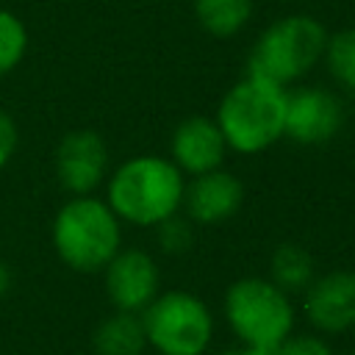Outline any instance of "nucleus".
<instances>
[{"mask_svg": "<svg viewBox=\"0 0 355 355\" xmlns=\"http://www.w3.org/2000/svg\"><path fill=\"white\" fill-rule=\"evenodd\" d=\"M155 241L166 255H183L191 250L194 244V222H189V216H169L161 225H155Z\"/></svg>", "mask_w": 355, "mask_h": 355, "instance_id": "18", "label": "nucleus"}, {"mask_svg": "<svg viewBox=\"0 0 355 355\" xmlns=\"http://www.w3.org/2000/svg\"><path fill=\"white\" fill-rule=\"evenodd\" d=\"M216 355H272L269 349H255V347H247V344H241V347H230V349H222V352H216Z\"/></svg>", "mask_w": 355, "mask_h": 355, "instance_id": "21", "label": "nucleus"}, {"mask_svg": "<svg viewBox=\"0 0 355 355\" xmlns=\"http://www.w3.org/2000/svg\"><path fill=\"white\" fill-rule=\"evenodd\" d=\"M50 239L64 266L94 275L122 250V222L97 194L69 197L53 216Z\"/></svg>", "mask_w": 355, "mask_h": 355, "instance_id": "3", "label": "nucleus"}, {"mask_svg": "<svg viewBox=\"0 0 355 355\" xmlns=\"http://www.w3.org/2000/svg\"><path fill=\"white\" fill-rule=\"evenodd\" d=\"M302 313L313 330L338 336L355 327V269L316 275L302 291Z\"/></svg>", "mask_w": 355, "mask_h": 355, "instance_id": "10", "label": "nucleus"}, {"mask_svg": "<svg viewBox=\"0 0 355 355\" xmlns=\"http://www.w3.org/2000/svg\"><path fill=\"white\" fill-rule=\"evenodd\" d=\"M327 31L313 14H286L266 25L247 58V75H258L277 86L305 78L324 55Z\"/></svg>", "mask_w": 355, "mask_h": 355, "instance_id": "4", "label": "nucleus"}, {"mask_svg": "<svg viewBox=\"0 0 355 355\" xmlns=\"http://www.w3.org/2000/svg\"><path fill=\"white\" fill-rule=\"evenodd\" d=\"M316 277V263H313V255L294 244V241H286V244H277L269 255V280L283 288L286 294H297V291H305L311 286V280Z\"/></svg>", "mask_w": 355, "mask_h": 355, "instance_id": "15", "label": "nucleus"}, {"mask_svg": "<svg viewBox=\"0 0 355 355\" xmlns=\"http://www.w3.org/2000/svg\"><path fill=\"white\" fill-rule=\"evenodd\" d=\"M272 355H333V349L311 333H291L283 344H277V349Z\"/></svg>", "mask_w": 355, "mask_h": 355, "instance_id": "19", "label": "nucleus"}, {"mask_svg": "<svg viewBox=\"0 0 355 355\" xmlns=\"http://www.w3.org/2000/svg\"><path fill=\"white\" fill-rule=\"evenodd\" d=\"M227 155V141L214 116H186L169 139V161L189 178L219 169Z\"/></svg>", "mask_w": 355, "mask_h": 355, "instance_id": "12", "label": "nucleus"}, {"mask_svg": "<svg viewBox=\"0 0 355 355\" xmlns=\"http://www.w3.org/2000/svg\"><path fill=\"white\" fill-rule=\"evenodd\" d=\"M28 53V28L25 22L8 11L0 8V78L14 72Z\"/></svg>", "mask_w": 355, "mask_h": 355, "instance_id": "17", "label": "nucleus"}, {"mask_svg": "<svg viewBox=\"0 0 355 355\" xmlns=\"http://www.w3.org/2000/svg\"><path fill=\"white\" fill-rule=\"evenodd\" d=\"M94 355H141L147 349V336L141 313L114 311L92 333Z\"/></svg>", "mask_w": 355, "mask_h": 355, "instance_id": "13", "label": "nucleus"}, {"mask_svg": "<svg viewBox=\"0 0 355 355\" xmlns=\"http://www.w3.org/2000/svg\"><path fill=\"white\" fill-rule=\"evenodd\" d=\"M11 283H14V277H11V269H8V266L0 261V297H6V294H8Z\"/></svg>", "mask_w": 355, "mask_h": 355, "instance_id": "22", "label": "nucleus"}, {"mask_svg": "<svg viewBox=\"0 0 355 355\" xmlns=\"http://www.w3.org/2000/svg\"><path fill=\"white\" fill-rule=\"evenodd\" d=\"M286 86L244 75L233 83L216 108V125L227 150L239 155H258L277 144L286 133Z\"/></svg>", "mask_w": 355, "mask_h": 355, "instance_id": "2", "label": "nucleus"}, {"mask_svg": "<svg viewBox=\"0 0 355 355\" xmlns=\"http://www.w3.org/2000/svg\"><path fill=\"white\" fill-rule=\"evenodd\" d=\"M186 175L155 153L130 155L105 178V202L122 225L155 227L180 214Z\"/></svg>", "mask_w": 355, "mask_h": 355, "instance_id": "1", "label": "nucleus"}, {"mask_svg": "<svg viewBox=\"0 0 355 355\" xmlns=\"http://www.w3.org/2000/svg\"><path fill=\"white\" fill-rule=\"evenodd\" d=\"M222 316L239 344L275 352L294 333V302L291 294L277 288L269 277H239L222 297Z\"/></svg>", "mask_w": 355, "mask_h": 355, "instance_id": "5", "label": "nucleus"}, {"mask_svg": "<svg viewBox=\"0 0 355 355\" xmlns=\"http://www.w3.org/2000/svg\"><path fill=\"white\" fill-rule=\"evenodd\" d=\"M330 78L341 86L355 92V28H344L327 36V47L322 55Z\"/></svg>", "mask_w": 355, "mask_h": 355, "instance_id": "16", "label": "nucleus"}, {"mask_svg": "<svg viewBox=\"0 0 355 355\" xmlns=\"http://www.w3.org/2000/svg\"><path fill=\"white\" fill-rule=\"evenodd\" d=\"M17 144H19L17 122H14V116H11L6 108H0V169L14 158Z\"/></svg>", "mask_w": 355, "mask_h": 355, "instance_id": "20", "label": "nucleus"}, {"mask_svg": "<svg viewBox=\"0 0 355 355\" xmlns=\"http://www.w3.org/2000/svg\"><path fill=\"white\" fill-rule=\"evenodd\" d=\"M103 283L114 311L141 313L161 294V269L150 252L139 247H122L105 263Z\"/></svg>", "mask_w": 355, "mask_h": 355, "instance_id": "9", "label": "nucleus"}, {"mask_svg": "<svg viewBox=\"0 0 355 355\" xmlns=\"http://www.w3.org/2000/svg\"><path fill=\"white\" fill-rule=\"evenodd\" d=\"M53 166L69 197L94 194L108 178V144L92 128L69 130L55 144Z\"/></svg>", "mask_w": 355, "mask_h": 355, "instance_id": "7", "label": "nucleus"}, {"mask_svg": "<svg viewBox=\"0 0 355 355\" xmlns=\"http://www.w3.org/2000/svg\"><path fill=\"white\" fill-rule=\"evenodd\" d=\"M141 324L147 347L158 355H205L214 341V313L191 291H161L144 311Z\"/></svg>", "mask_w": 355, "mask_h": 355, "instance_id": "6", "label": "nucleus"}, {"mask_svg": "<svg viewBox=\"0 0 355 355\" xmlns=\"http://www.w3.org/2000/svg\"><path fill=\"white\" fill-rule=\"evenodd\" d=\"M244 202L241 180L227 169H211L186 180L183 191V211L194 225H222L239 214Z\"/></svg>", "mask_w": 355, "mask_h": 355, "instance_id": "11", "label": "nucleus"}, {"mask_svg": "<svg viewBox=\"0 0 355 355\" xmlns=\"http://www.w3.org/2000/svg\"><path fill=\"white\" fill-rule=\"evenodd\" d=\"M347 355H355V352H347Z\"/></svg>", "mask_w": 355, "mask_h": 355, "instance_id": "23", "label": "nucleus"}, {"mask_svg": "<svg viewBox=\"0 0 355 355\" xmlns=\"http://www.w3.org/2000/svg\"><path fill=\"white\" fill-rule=\"evenodd\" d=\"M191 6L200 28L216 39L241 33L255 14V0H191Z\"/></svg>", "mask_w": 355, "mask_h": 355, "instance_id": "14", "label": "nucleus"}, {"mask_svg": "<svg viewBox=\"0 0 355 355\" xmlns=\"http://www.w3.org/2000/svg\"><path fill=\"white\" fill-rule=\"evenodd\" d=\"M344 128V103L322 86H294L286 92V133L297 144L313 147L338 136Z\"/></svg>", "mask_w": 355, "mask_h": 355, "instance_id": "8", "label": "nucleus"}]
</instances>
